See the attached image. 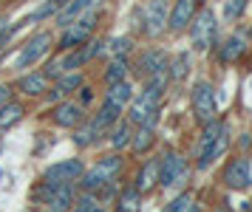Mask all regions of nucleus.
I'll return each mask as SVG.
<instances>
[{"label": "nucleus", "instance_id": "1", "mask_svg": "<svg viewBox=\"0 0 252 212\" xmlns=\"http://www.w3.org/2000/svg\"><path fill=\"white\" fill-rule=\"evenodd\" d=\"M167 82H170L167 74H159V77L145 79L142 93H133V99L127 102V122L133 127H156Z\"/></svg>", "mask_w": 252, "mask_h": 212}, {"label": "nucleus", "instance_id": "2", "mask_svg": "<svg viewBox=\"0 0 252 212\" xmlns=\"http://www.w3.org/2000/svg\"><path fill=\"white\" fill-rule=\"evenodd\" d=\"M229 147V127L224 122H210L201 127V139L195 147V170H207L227 153Z\"/></svg>", "mask_w": 252, "mask_h": 212}, {"label": "nucleus", "instance_id": "3", "mask_svg": "<svg viewBox=\"0 0 252 212\" xmlns=\"http://www.w3.org/2000/svg\"><path fill=\"white\" fill-rule=\"evenodd\" d=\"M119 173H122V153H108V156H102L91 170H85V173L80 176V181H77V184L82 187V192L99 195L105 187L116 184Z\"/></svg>", "mask_w": 252, "mask_h": 212}, {"label": "nucleus", "instance_id": "4", "mask_svg": "<svg viewBox=\"0 0 252 212\" xmlns=\"http://www.w3.org/2000/svg\"><path fill=\"white\" fill-rule=\"evenodd\" d=\"M96 11H85L82 17H77L74 23H68L63 34H60V40H54L60 51H71V48H82L85 43H91L94 31H96Z\"/></svg>", "mask_w": 252, "mask_h": 212}, {"label": "nucleus", "instance_id": "5", "mask_svg": "<svg viewBox=\"0 0 252 212\" xmlns=\"http://www.w3.org/2000/svg\"><path fill=\"white\" fill-rule=\"evenodd\" d=\"M190 179V164L179 150H164L159 158V187L161 190H179Z\"/></svg>", "mask_w": 252, "mask_h": 212}, {"label": "nucleus", "instance_id": "6", "mask_svg": "<svg viewBox=\"0 0 252 212\" xmlns=\"http://www.w3.org/2000/svg\"><path fill=\"white\" fill-rule=\"evenodd\" d=\"M190 108H193V116L195 122L201 124H210L218 119V102H216V88L201 79V82H195L193 91H190Z\"/></svg>", "mask_w": 252, "mask_h": 212}, {"label": "nucleus", "instance_id": "7", "mask_svg": "<svg viewBox=\"0 0 252 212\" xmlns=\"http://www.w3.org/2000/svg\"><path fill=\"white\" fill-rule=\"evenodd\" d=\"M51 48H54V34H51V31L32 34V37L20 45L17 57H14V71H29V68L34 65V62H40Z\"/></svg>", "mask_w": 252, "mask_h": 212}, {"label": "nucleus", "instance_id": "8", "mask_svg": "<svg viewBox=\"0 0 252 212\" xmlns=\"http://www.w3.org/2000/svg\"><path fill=\"white\" fill-rule=\"evenodd\" d=\"M34 198L40 204H46L48 212H71L74 198H77V184H57V187H48L40 181V187L34 190Z\"/></svg>", "mask_w": 252, "mask_h": 212}, {"label": "nucleus", "instance_id": "9", "mask_svg": "<svg viewBox=\"0 0 252 212\" xmlns=\"http://www.w3.org/2000/svg\"><path fill=\"white\" fill-rule=\"evenodd\" d=\"M216 31H218V23H216L213 9H198V14L193 17V23L187 26L193 51H207L210 45L216 43Z\"/></svg>", "mask_w": 252, "mask_h": 212}, {"label": "nucleus", "instance_id": "10", "mask_svg": "<svg viewBox=\"0 0 252 212\" xmlns=\"http://www.w3.org/2000/svg\"><path fill=\"white\" fill-rule=\"evenodd\" d=\"M167 14H170V0H148L142 14V31L153 40L161 37L167 31Z\"/></svg>", "mask_w": 252, "mask_h": 212}, {"label": "nucleus", "instance_id": "11", "mask_svg": "<svg viewBox=\"0 0 252 212\" xmlns=\"http://www.w3.org/2000/svg\"><path fill=\"white\" fill-rule=\"evenodd\" d=\"M82 173H85L82 158H63V161L51 164V167L43 173V184H48V187H57V184H77Z\"/></svg>", "mask_w": 252, "mask_h": 212}, {"label": "nucleus", "instance_id": "12", "mask_svg": "<svg viewBox=\"0 0 252 212\" xmlns=\"http://www.w3.org/2000/svg\"><path fill=\"white\" fill-rule=\"evenodd\" d=\"M85 119H88V111H85V105H80L77 99H60L57 105L51 108V122L57 124V127H65V130L80 127Z\"/></svg>", "mask_w": 252, "mask_h": 212}, {"label": "nucleus", "instance_id": "13", "mask_svg": "<svg viewBox=\"0 0 252 212\" xmlns=\"http://www.w3.org/2000/svg\"><path fill=\"white\" fill-rule=\"evenodd\" d=\"M201 9V0H170V14H167V31L182 34L187 31V26L193 23V17Z\"/></svg>", "mask_w": 252, "mask_h": 212}, {"label": "nucleus", "instance_id": "14", "mask_svg": "<svg viewBox=\"0 0 252 212\" xmlns=\"http://www.w3.org/2000/svg\"><path fill=\"white\" fill-rule=\"evenodd\" d=\"M224 184H227V190H232V192H244V190H250V184H252V167H250V158H244V156L229 158L227 167H224Z\"/></svg>", "mask_w": 252, "mask_h": 212}, {"label": "nucleus", "instance_id": "15", "mask_svg": "<svg viewBox=\"0 0 252 212\" xmlns=\"http://www.w3.org/2000/svg\"><path fill=\"white\" fill-rule=\"evenodd\" d=\"M167 62H170L167 51H161V48H145L136 60L139 79H150V77H159V74H167Z\"/></svg>", "mask_w": 252, "mask_h": 212}, {"label": "nucleus", "instance_id": "16", "mask_svg": "<svg viewBox=\"0 0 252 212\" xmlns=\"http://www.w3.org/2000/svg\"><path fill=\"white\" fill-rule=\"evenodd\" d=\"M48 88H51V79L43 74V71H23V77L12 85V91L23 93L29 99H37V96H46Z\"/></svg>", "mask_w": 252, "mask_h": 212}, {"label": "nucleus", "instance_id": "17", "mask_svg": "<svg viewBox=\"0 0 252 212\" xmlns=\"http://www.w3.org/2000/svg\"><path fill=\"white\" fill-rule=\"evenodd\" d=\"M99 3H102V0H68V3L54 14V26H57V29H65L68 23H74L77 17H82L85 11H94Z\"/></svg>", "mask_w": 252, "mask_h": 212}, {"label": "nucleus", "instance_id": "18", "mask_svg": "<svg viewBox=\"0 0 252 212\" xmlns=\"http://www.w3.org/2000/svg\"><path fill=\"white\" fill-rule=\"evenodd\" d=\"M130 187H133L139 195H148V192L156 190V187H159V158H148V161L139 167L136 181H133Z\"/></svg>", "mask_w": 252, "mask_h": 212}, {"label": "nucleus", "instance_id": "19", "mask_svg": "<svg viewBox=\"0 0 252 212\" xmlns=\"http://www.w3.org/2000/svg\"><path fill=\"white\" fill-rule=\"evenodd\" d=\"M85 85V74L82 71H71V74H63L60 79H54V88H48L51 93V99L60 102V99H68L71 93H77V91Z\"/></svg>", "mask_w": 252, "mask_h": 212}, {"label": "nucleus", "instance_id": "20", "mask_svg": "<svg viewBox=\"0 0 252 212\" xmlns=\"http://www.w3.org/2000/svg\"><path fill=\"white\" fill-rule=\"evenodd\" d=\"M105 133H108V130H105V127H99V124L94 122L91 116H88V119L80 124V127H74V136H71V142L80 147V150H85V147L96 145V142H99Z\"/></svg>", "mask_w": 252, "mask_h": 212}, {"label": "nucleus", "instance_id": "21", "mask_svg": "<svg viewBox=\"0 0 252 212\" xmlns=\"http://www.w3.org/2000/svg\"><path fill=\"white\" fill-rule=\"evenodd\" d=\"M156 145V127H133V136H130V150H133V156H145L150 153Z\"/></svg>", "mask_w": 252, "mask_h": 212}, {"label": "nucleus", "instance_id": "22", "mask_svg": "<svg viewBox=\"0 0 252 212\" xmlns=\"http://www.w3.org/2000/svg\"><path fill=\"white\" fill-rule=\"evenodd\" d=\"M108 142H111V147H114L116 153L119 150H125L127 145H130V136H133V124L127 122V119H119L116 124H111L108 127Z\"/></svg>", "mask_w": 252, "mask_h": 212}, {"label": "nucleus", "instance_id": "23", "mask_svg": "<svg viewBox=\"0 0 252 212\" xmlns=\"http://www.w3.org/2000/svg\"><path fill=\"white\" fill-rule=\"evenodd\" d=\"M122 113H125V108H122V105H116V102H111V99H102L99 111L94 113L91 119L99 124V127H105V130H108L111 124H116L119 119H122Z\"/></svg>", "mask_w": 252, "mask_h": 212}, {"label": "nucleus", "instance_id": "24", "mask_svg": "<svg viewBox=\"0 0 252 212\" xmlns=\"http://www.w3.org/2000/svg\"><path fill=\"white\" fill-rule=\"evenodd\" d=\"M26 116V105L17 99H9L0 105V130H9Z\"/></svg>", "mask_w": 252, "mask_h": 212}, {"label": "nucleus", "instance_id": "25", "mask_svg": "<svg viewBox=\"0 0 252 212\" xmlns=\"http://www.w3.org/2000/svg\"><path fill=\"white\" fill-rule=\"evenodd\" d=\"M133 82L130 79H122V82H114V85H108V91H105V99L116 102V105H122V108H127V102L133 99Z\"/></svg>", "mask_w": 252, "mask_h": 212}, {"label": "nucleus", "instance_id": "26", "mask_svg": "<svg viewBox=\"0 0 252 212\" xmlns=\"http://www.w3.org/2000/svg\"><path fill=\"white\" fill-rule=\"evenodd\" d=\"M127 74H130L127 57H111V62H108V68H105V85L122 82V79H127Z\"/></svg>", "mask_w": 252, "mask_h": 212}, {"label": "nucleus", "instance_id": "27", "mask_svg": "<svg viewBox=\"0 0 252 212\" xmlns=\"http://www.w3.org/2000/svg\"><path fill=\"white\" fill-rule=\"evenodd\" d=\"M139 207H142V195H139L133 187H127V190H122L116 195V210L114 212H139Z\"/></svg>", "mask_w": 252, "mask_h": 212}, {"label": "nucleus", "instance_id": "28", "mask_svg": "<svg viewBox=\"0 0 252 212\" xmlns=\"http://www.w3.org/2000/svg\"><path fill=\"white\" fill-rule=\"evenodd\" d=\"M187 71H190V54H187V51H179V54L167 62V79H176V82H179V79L187 77Z\"/></svg>", "mask_w": 252, "mask_h": 212}, {"label": "nucleus", "instance_id": "29", "mask_svg": "<svg viewBox=\"0 0 252 212\" xmlns=\"http://www.w3.org/2000/svg\"><path fill=\"white\" fill-rule=\"evenodd\" d=\"M133 48V40L130 37H111V40H105V54L111 57H127V51Z\"/></svg>", "mask_w": 252, "mask_h": 212}, {"label": "nucleus", "instance_id": "30", "mask_svg": "<svg viewBox=\"0 0 252 212\" xmlns=\"http://www.w3.org/2000/svg\"><path fill=\"white\" fill-rule=\"evenodd\" d=\"M241 54H244V40H241V37L224 40V45H221V60H224V62H235Z\"/></svg>", "mask_w": 252, "mask_h": 212}, {"label": "nucleus", "instance_id": "31", "mask_svg": "<svg viewBox=\"0 0 252 212\" xmlns=\"http://www.w3.org/2000/svg\"><path fill=\"white\" fill-rule=\"evenodd\" d=\"M247 3H250V0H227V3H224V20L227 23L238 20L241 14H244V9H247Z\"/></svg>", "mask_w": 252, "mask_h": 212}, {"label": "nucleus", "instance_id": "32", "mask_svg": "<svg viewBox=\"0 0 252 212\" xmlns=\"http://www.w3.org/2000/svg\"><path fill=\"white\" fill-rule=\"evenodd\" d=\"M190 204H193V195H190V192H179V195H176V198H173L161 212H187Z\"/></svg>", "mask_w": 252, "mask_h": 212}, {"label": "nucleus", "instance_id": "33", "mask_svg": "<svg viewBox=\"0 0 252 212\" xmlns=\"http://www.w3.org/2000/svg\"><path fill=\"white\" fill-rule=\"evenodd\" d=\"M20 26H23V20H20V23H14V26H9V23H3V20H0V54L6 51V45H9V40H12V34L17 31Z\"/></svg>", "mask_w": 252, "mask_h": 212}, {"label": "nucleus", "instance_id": "34", "mask_svg": "<svg viewBox=\"0 0 252 212\" xmlns=\"http://www.w3.org/2000/svg\"><path fill=\"white\" fill-rule=\"evenodd\" d=\"M12 99V85H0V105Z\"/></svg>", "mask_w": 252, "mask_h": 212}, {"label": "nucleus", "instance_id": "35", "mask_svg": "<svg viewBox=\"0 0 252 212\" xmlns=\"http://www.w3.org/2000/svg\"><path fill=\"white\" fill-rule=\"evenodd\" d=\"M187 212H204V210H201L198 204H190V207H187Z\"/></svg>", "mask_w": 252, "mask_h": 212}]
</instances>
